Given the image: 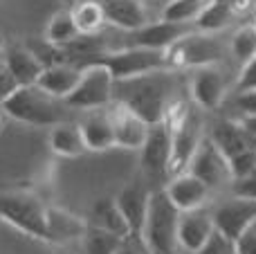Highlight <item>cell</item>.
Masks as SVG:
<instances>
[{"mask_svg": "<svg viewBox=\"0 0 256 254\" xmlns=\"http://www.w3.org/2000/svg\"><path fill=\"white\" fill-rule=\"evenodd\" d=\"M234 104L243 117H256V88L234 94Z\"/></svg>", "mask_w": 256, "mask_h": 254, "instance_id": "e575fe53", "label": "cell"}, {"mask_svg": "<svg viewBox=\"0 0 256 254\" xmlns=\"http://www.w3.org/2000/svg\"><path fill=\"white\" fill-rule=\"evenodd\" d=\"M117 207L124 214L128 228H130L132 241L142 243V230L146 223V214H148V202H150V192L140 182H132L124 187L117 194Z\"/></svg>", "mask_w": 256, "mask_h": 254, "instance_id": "2e32d148", "label": "cell"}, {"mask_svg": "<svg viewBox=\"0 0 256 254\" xmlns=\"http://www.w3.org/2000/svg\"><path fill=\"white\" fill-rule=\"evenodd\" d=\"M50 207H45L32 194H0V220L12 225L14 230L36 238V241L52 243L50 234Z\"/></svg>", "mask_w": 256, "mask_h": 254, "instance_id": "5b68a950", "label": "cell"}, {"mask_svg": "<svg viewBox=\"0 0 256 254\" xmlns=\"http://www.w3.org/2000/svg\"><path fill=\"white\" fill-rule=\"evenodd\" d=\"M254 88H256V56L240 68V74L236 79V92H245V90H254Z\"/></svg>", "mask_w": 256, "mask_h": 254, "instance_id": "836d02e7", "label": "cell"}, {"mask_svg": "<svg viewBox=\"0 0 256 254\" xmlns=\"http://www.w3.org/2000/svg\"><path fill=\"white\" fill-rule=\"evenodd\" d=\"M189 90L191 99L200 110H216L227 94V79L218 66L196 68L189 81Z\"/></svg>", "mask_w": 256, "mask_h": 254, "instance_id": "4fadbf2b", "label": "cell"}, {"mask_svg": "<svg viewBox=\"0 0 256 254\" xmlns=\"http://www.w3.org/2000/svg\"><path fill=\"white\" fill-rule=\"evenodd\" d=\"M7 117L30 126H56L63 124V108L56 97L43 92L38 86H18L2 104Z\"/></svg>", "mask_w": 256, "mask_h": 254, "instance_id": "277c9868", "label": "cell"}, {"mask_svg": "<svg viewBox=\"0 0 256 254\" xmlns=\"http://www.w3.org/2000/svg\"><path fill=\"white\" fill-rule=\"evenodd\" d=\"M209 138L225 156L234 180L245 178L256 169V135L245 128L243 122L218 120L212 126Z\"/></svg>", "mask_w": 256, "mask_h": 254, "instance_id": "3957f363", "label": "cell"}, {"mask_svg": "<svg viewBox=\"0 0 256 254\" xmlns=\"http://www.w3.org/2000/svg\"><path fill=\"white\" fill-rule=\"evenodd\" d=\"M140 246H142V243H137V241H126L124 246L120 248V252H117V254H144L140 250Z\"/></svg>", "mask_w": 256, "mask_h": 254, "instance_id": "74e56055", "label": "cell"}, {"mask_svg": "<svg viewBox=\"0 0 256 254\" xmlns=\"http://www.w3.org/2000/svg\"><path fill=\"white\" fill-rule=\"evenodd\" d=\"M204 126L202 117L198 110L189 108L184 110L176 122L171 124V166H168V176H180L189 169L191 160H194L198 146L202 144Z\"/></svg>", "mask_w": 256, "mask_h": 254, "instance_id": "ba28073f", "label": "cell"}, {"mask_svg": "<svg viewBox=\"0 0 256 254\" xmlns=\"http://www.w3.org/2000/svg\"><path fill=\"white\" fill-rule=\"evenodd\" d=\"M230 50L232 56L240 63V68L252 61L256 56V25H243L240 30H236L232 36Z\"/></svg>", "mask_w": 256, "mask_h": 254, "instance_id": "4dcf8cb0", "label": "cell"}, {"mask_svg": "<svg viewBox=\"0 0 256 254\" xmlns=\"http://www.w3.org/2000/svg\"><path fill=\"white\" fill-rule=\"evenodd\" d=\"M61 2H66V4H72V7H74V4H76L74 0H61Z\"/></svg>", "mask_w": 256, "mask_h": 254, "instance_id": "ab89813d", "label": "cell"}, {"mask_svg": "<svg viewBox=\"0 0 256 254\" xmlns=\"http://www.w3.org/2000/svg\"><path fill=\"white\" fill-rule=\"evenodd\" d=\"M84 248H86V254H117L120 248L124 246V238H120L117 234H110L102 228H94V225L88 223L86 228V234H84Z\"/></svg>", "mask_w": 256, "mask_h": 254, "instance_id": "f546056e", "label": "cell"}, {"mask_svg": "<svg viewBox=\"0 0 256 254\" xmlns=\"http://www.w3.org/2000/svg\"><path fill=\"white\" fill-rule=\"evenodd\" d=\"M216 232L214 225V214L204 207L194 212H182L180 214V225H178V243L184 252L198 254L204 248V243L212 238Z\"/></svg>", "mask_w": 256, "mask_h": 254, "instance_id": "5bb4252c", "label": "cell"}, {"mask_svg": "<svg viewBox=\"0 0 256 254\" xmlns=\"http://www.w3.org/2000/svg\"><path fill=\"white\" fill-rule=\"evenodd\" d=\"M254 228H256V225H254Z\"/></svg>", "mask_w": 256, "mask_h": 254, "instance_id": "60d3db41", "label": "cell"}, {"mask_svg": "<svg viewBox=\"0 0 256 254\" xmlns=\"http://www.w3.org/2000/svg\"><path fill=\"white\" fill-rule=\"evenodd\" d=\"M182 212L168 200L164 189L150 192L148 214L142 230V248L146 254H178V225Z\"/></svg>", "mask_w": 256, "mask_h": 254, "instance_id": "7a4b0ae2", "label": "cell"}, {"mask_svg": "<svg viewBox=\"0 0 256 254\" xmlns=\"http://www.w3.org/2000/svg\"><path fill=\"white\" fill-rule=\"evenodd\" d=\"M72 18H74L81 36H94L106 25V14H104L102 0H81V2H76L72 7Z\"/></svg>", "mask_w": 256, "mask_h": 254, "instance_id": "4316f807", "label": "cell"}, {"mask_svg": "<svg viewBox=\"0 0 256 254\" xmlns=\"http://www.w3.org/2000/svg\"><path fill=\"white\" fill-rule=\"evenodd\" d=\"M50 148L58 158H79L88 151L81 128L74 124H56L50 128Z\"/></svg>", "mask_w": 256, "mask_h": 254, "instance_id": "cb8c5ba5", "label": "cell"}, {"mask_svg": "<svg viewBox=\"0 0 256 254\" xmlns=\"http://www.w3.org/2000/svg\"><path fill=\"white\" fill-rule=\"evenodd\" d=\"M140 166L144 176L153 180L168 176V166H171V122L168 117L150 126L148 138L140 151Z\"/></svg>", "mask_w": 256, "mask_h": 254, "instance_id": "30bf717a", "label": "cell"}, {"mask_svg": "<svg viewBox=\"0 0 256 254\" xmlns=\"http://www.w3.org/2000/svg\"><path fill=\"white\" fill-rule=\"evenodd\" d=\"M45 38L52 45H56V48H70L72 43H76L81 38L79 27H76L74 18H72V9L56 12L50 18L48 27H45Z\"/></svg>", "mask_w": 256, "mask_h": 254, "instance_id": "484cf974", "label": "cell"}, {"mask_svg": "<svg viewBox=\"0 0 256 254\" xmlns=\"http://www.w3.org/2000/svg\"><path fill=\"white\" fill-rule=\"evenodd\" d=\"M16 88H18V84L12 76V72L7 70V66H0V104H2Z\"/></svg>", "mask_w": 256, "mask_h": 254, "instance_id": "d590c367", "label": "cell"}, {"mask_svg": "<svg viewBox=\"0 0 256 254\" xmlns=\"http://www.w3.org/2000/svg\"><path fill=\"white\" fill-rule=\"evenodd\" d=\"M171 79L166 70L115 81V104L140 115L146 124H160L168 117Z\"/></svg>", "mask_w": 256, "mask_h": 254, "instance_id": "6da1fadb", "label": "cell"}, {"mask_svg": "<svg viewBox=\"0 0 256 254\" xmlns=\"http://www.w3.org/2000/svg\"><path fill=\"white\" fill-rule=\"evenodd\" d=\"M189 32V25H178V22H168V20H155L144 25L142 30L132 32L128 45L130 48H146V50H162L168 52L173 45L180 38H184Z\"/></svg>", "mask_w": 256, "mask_h": 254, "instance_id": "9a60e30c", "label": "cell"}, {"mask_svg": "<svg viewBox=\"0 0 256 254\" xmlns=\"http://www.w3.org/2000/svg\"><path fill=\"white\" fill-rule=\"evenodd\" d=\"M212 0H168L162 9V20L178 25H196L200 14Z\"/></svg>", "mask_w": 256, "mask_h": 254, "instance_id": "f1b7e54d", "label": "cell"}, {"mask_svg": "<svg viewBox=\"0 0 256 254\" xmlns=\"http://www.w3.org/2000/svg\"><path fill=\"white\" fill-rule=\"evenodd\" d=\"M198 254H236V241L227 238L225 234H220L216 230V232L212 234V238L204 243V248Z\"/></svg>", "mask_w": 256, "mask_h": 254, "instance_id": "1f68e13d", "label": "cell"}, {"mask_svg": "<svg viewBox=\"0 0 256 254\" xmlns=\"http://www.w3.org/2000/svg\"><path fill=\"white\" fill-rule=\"evenodd\" d=\"M236 254H256V228L236 241Z\"/></svg>", "mask_w": 256, "mask_h": 254, "instance_id": "8d00e7d4", "label": "cell"}, {"mask_svg": "<svg viewBox=\"0 0 256 254\" xmlns=\"http://www.w3.org/2000/svg\"><path fill=\"white\" fill-rule=\"evenodd\" d=\"M168 66L171 68H204L218 66L222 58V48L212 34L191 32L180 38L168 50Z\"/></svg>", "mask_w": 256, "mask_h": 254, "instance_id": "9c48e42d", "label": "cell"}, {"mask_svg": "<svg viewBox=\"0 0 256 254\" xmlns=\"http://www.w3.org/2000/svg\"><path fill=\"white\" fill-rule=\"evenodd\" d=\"M191 176H196L198 180H202L209 189H218L222 184H232L234 182V176H232V169L227 164L225 156L218 151V146L212 142V138H204L202 144L198 146L194 160L189 164Z\"/></svg>", "mask_w": 256, "mask_h": 254, "instance_id": "7c38bea8", "label": "cell"}, {"mask_svg": "<svg viewBox=\"0 0 256 254\" xmlns=\"http://www.w3.org/2000/svg\"><path fill=\"white\" fill-rule=\"evenodd\" d=\"M214 214V225L220 234H225L232 241H238L243 234L256 225V200H248V198H230V200L220 202Z\"/></svg>", "mask_w": 256, "mask_h": 254, "instance_id": "8fae6325", "label": "cell"}, {"mask_svg": "<svg viewBox=\"0 0 256 254\" xmlns=\"http://www.w3.org/2000/svg\"><path fill=\"white\" fill-rule=\"evenodd\" d=\"M50 234H52V243H66L72 238H84L88 223L79 220L76 216L68 214L63 210H52L50 207Z\"/></svg>", "mask_w": 256, "mask_h": 254, "instance_id": "83f0119b", "label": "cell"}, {"mask_svg": "<svg viewBox=\"0 0 256 254\" xmlns=\"http://www.w3.org/2000/svg\"><path fill=\"white\" fill-rule=\"evenodd\" d=\"M4 66L12 72V76L16 79L18 86H36L40 74H43V70L48 68V66H43V61L32 50H25V48L9 50Z\"/></svg>", "mask_w": 256, "mask_h": 254, "instance_id": "7402d4cb", "label": "cell"}, {"mask_svg": "<svg viewBox=\"0 0 256 254\" xmlns=\"http://www.w3.org/2000/svg\"><path fill=\"white\" fill-rule=\"evenodd\" d=\"M79 81H81V68L79 66H72V63H56V66L45 68L36 86H38L43 92L66 102V99L74 92Z\"/></svg>", "mask_w": 256, "mask_h": 254, "instance_id": "ffe728a7", "label": "cell"}, {"mask_svg": "<svg viewBox=\"0 0 256 254\" xmlns=\"http://www.w3.org/2000/svg\"><path fill=\"white\" fill-rule=\"evenodd\" d=\"M84 142L88 146V151L104 153L110 151L115 146V126H112L110 112H92L79 124Z\"/></svg>", "mask_w": 256, "mask_h": 254, "instance_id": "44dd1931", "label": "cell"}, {"mask_svg": "<svg viewBox=\"0 0 256 254\" xmlns=\"http://www.w3.org/2000/svg\"><path fill=\"white\" fill-rule=\"evenodd\" d=\"M88 223L94 225V228L106 230V232H110V234H117V236L124 238V241H132L130 228H128L124 214H122L120 207H117L115 198H102V200L94 202L92 216H90Z\"/></svg>", "mask_w": 256, "mask_h": 254, "instance_id": "603a6c76", "label": "cell"}, {"mask_svg": "<svg viewBox=\"0 0 256 254\" xmlns=\"http://www.w3.org/2000/svg\"><path fill=\"white\" fill-rule=\"evenodd\" d=\"M232 192L238 198H248V200H256V169L250 171L245 178H238L232 182Z\"/></svg>", "mask_w": 256, "mask_h": 254, "instance_id": "d6a6232c", "label": "cell"}, {"mask_svg": "<svg viewBox=\"0 0 256 254\" xmlns=\"http://www.w3.org/2000/svg\"><path fill=\"white\" fill-rule=\"evenodd\" d=\"M92 61H99L112 72L115 81L124 79H135L142 74H150V72H162L171 70L168 66V54L162 50H146V48H120L104 52L99 56H94ZM88 61V63H92ZM84 68V66H81Z\"/></svg>", "mask_w": 256, "mask_h": 254, "instance_id": "8992f818", "label": "cell"}, {"mask_svg": "<svg viewBox=\"0 0 256 254\" xmlns=\"http://www.w3.org/2000/svg\"><path fill=\"white\" fill-rule=\"evenodd\" d=\"M102 7L108 25L128 32V34L142 30L150 22L144 0H102Z\"/></svg>", "mask_w": 256, "mask_h": 254, "instance_id": "d6986e66", "label": "cell"}, {"mask_svg": "<svg viewBox=\"0 0 256 254\" xmlns=\"http://www.w3.org/2000/svg\"><path fill=\"white\" fill-rule=\"evenodd\" d=\"M234 0H212L204 7V12L200 14V18L196 20V30L202 34H216V32L225 30L234 18Z\"/></svg>", "mask_w": 256, "mask_h": 254, "instance_id": "d4e9b609", "label": "cell"}, {"mask_svg": "<svg viewBox=\"0 0 256 254\" xmlns=\"http://www.w3.org/2000/svg\"><path fill=\"white\" fill-rule=\"evenodd\" d=\"M112 102H115V76L104 63L92 61L81 68L79 86L63 104L79 110H99Z\"/></svg>", "mask_w": 256, "mask_h": 254, "instance_id": "52a82bcc", "label": "cell"}, {"mask_svg": "<svg viewBox=\"0 0 256 254\" xmlns=\"http://www.w3.org/2000/svg\"><path fill=\"white\" fill-rule=\"evenodd\" d=\"M240 122L245 124V128H248L250 133H254V135H256V117H243Z\"/></svg>", "mask_w": 256, "mask_h": 254, "instance_id": "f35d334b", "label": "cell"}, {"mask_svg": "<svg viewBox=\"0 0 256 254\" xmlns=\"http://www.w3.org/2000/svg\"><path fill=\"white\" fill-rule=\"evenodd\" d=\"M112 126H115V146L126 148V151H142L146 138H148L150 124H146L140 115L117 104L115 110L110 112Z\"/></svg>", "mask_w": 256, "mask_h": 254, "instance_id": "ac0fdd59", "label": "cell"}, {"mask_svg": "<svg viewBox=\"0 0 256 254\" xmlns=\"http://www.w3.org/2000/svg\"><path fill=\"white\" fill-rule=\"evenodd\" d=\"M164 192H166L168 200L180 212H194V210L204 207V202L209 200L212 189H209L202 180H198L196 176H191L189 171H184V174H180V176H173L166 182Z\"/></svg>", "mask_w": 256, "mask_h": 254, "instance_id": "e0dca14e", "label": "cell"}]
</instances>
